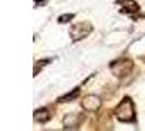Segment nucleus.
<instances>
[{
  "label": "nucleus",
  "mask_w": 145,
  "mask_h": 131,
  "mask_svg": "<svg viewBox=\"0 0 145 131\" xmlns=\"http://www.w3.org/2000/svg\"><path fill=\"white\" fill-rule=\"evenodd\" d=\"M115 116L121 122L133 124L137 121V111L132 98L125 96L115 108Z\"/></svg>",
  "instance_id": "obj_1"
},
{
  "label": "nucleus",
  "mask_w": 145,
  "mask_h": 131,
  "mask_svg": "<svg viewBox=\"0 0 145 131\" xmlns=\"http://www.w3.org/2000/svg\"><path fill=\"white\" fill-rule=\"evenodd\" d=\"M75 16L74 13H65V14H61L58 18V22L59 23H62V24H65V23H69V22L72 21V19Z\"/></svg>",
  "instance_id": "obj_10"
},
{
  "label": "nucleus",
  "mask_w": 145,
  "mask_h": 131,
  "mask_svg": "<svg viewBox=\"0 0 145 131\" xmlns=\"http://www.w3.org/2000/svg\"><path fill=\"white\" fill-rule=\"evenodd\" d=\"M80 95V87H75V88H73L71 92H69V93H67L65 94L63 96H61V97H59L58 103H68V102H72L74 101L78 96Z\"/></svg>",
  "instance_id": "obj_8"
},
{
  "label": "nucleus",
  "mask_w": 145,
  "mask_h": 131,
  "mask_svg": "<svg viewBox=\"0 0 145 131\" xmlns=\"http://www.w3.org/2000/svg\"><path fill=\"white\" fill-rule=\"evenodd\" d=\"M116 3L121 7L120 12L122 14L129 15L133 20H137L135 15H138L141 12V8L135 0H117Z\"/></svg>",
  "instance_id": "obj_4"
},
{
  "label": "nucleus",
  "mask_w": 145,
  "mask_h": 131,
  "mask_svg": "<svg viewBox=\"0 0 145 131\" xmlns=\"http://www.w3.org/2000/svg\"><path fill=\"white\" fill-rule=\"evenodd\" d=\"M93 29L94 28L89 22H79L71 26L69 35L71 37L73 43H76V42H80V41H83L84 38H86L93 32Z\"/></svg>",
  "instance_id": "obj_2"
},
{
  "label": "nucleus",
  "mask_w": 145,
  "mask_h": 131,
  "mask_svg": "<svg viewBox=\"0 0 145 131\" xmlns=\"http://www.w3.org/2000/svg\"><path fill=\"white\" fill-rule=\"evenodd\" d=\"M84 120V116L81 114H69L63 118L65 129H78Z\"/></svg>",
  "instance_id": "obj_5"
},
{
  "label": "nucleus",
  "mask_w": 145,
  "mask_h": 131,
  "mask_svg": "<svg viewBox=\"0 0 145 131\" xmlns=\"http://www.w3.org/2000/svg\"><path fill=\"white\" fill-rule=\"evenodd\" d=\"M133 69V61L131 59L124 58V59H118L115 60L110 65V70L118 78H124L129 73H131Z\"/></svg>",
  "instance_id": "obj_3"
},
{
  "label": "nucleus",
  "mask_w": 145,
  "mask_h": 131,
  "mask_svg": "<svg viewBox=\"0 0 145 131\" xmlns=\"http://www.w3.org/2000/svg\"><path fill=\"white\" fill-rule=\"evenodd\" d=\"M34 120L38 124H46L50 120V113L47 108H38L34 111Z\"/></svg>",
  "instance_id": "obj_7"
},
{
  "label": "nucleus",
  "mask_w": 145,
  "mask_h": 131,
  "mask_svg": "<svg viewBox=\"0 0 145 131\" xmlns=\"http://www.w3.org/2000/svg\"><path fill=\"white\" fill-rule=\"evenodd\" d=\"M49 62H51V59L50 58L40 59V60L36 61V62L34 64V77H35V75H37L38 73L40 72V70H42V69H43V68L46 65H48Z\"/></svg>",
  "instance_id": "obj_9"
},
{
  "label": "nucleus",
  "mask_w": 145,
  "mask_h": 131,
  "mask_svg": "<svg viewBox=\"0 0 145 131\" xmlns=\"http://www.w3.org/2000/svg\"><path fill=\"white\" fill-rule=\"evenodd\" d=\"M34 1L37 6H43L44 3H46V0H34Z\"/></svg>",
  "instance_id": "obj_11"
},
{
  "label": "nucleus",
  "mask_w": 145,
  "mask_h": 131,
  "mask_svg": "<svg viewBox=\"0 0 145 131\" xmlns=\"http://www.w3.org/2000/svg\"><path fill=\"white\" fill-rule=\"evenodd\" d=\"M81 105L87 111H95V110L99 109L101 105H102V101L96 95H88L83 98Z\"/></svg>",
  "instance_id": "obj_6"
}]
</instances>
